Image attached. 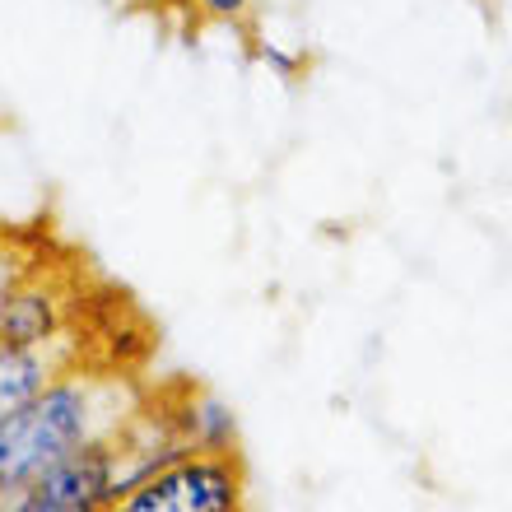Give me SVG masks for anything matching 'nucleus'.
Segmentation results:
<instances>
[{
	"label": "nucleus",
	"mask_w": 512,
	"mask_h": 512,
	"mask_svg": "<svg viewBox=\"0 0 512 512\" xmlns=\"http://www.w3.org/2000/svg\"><path fill=\"white\" fill-rule=\"evenodd\" d=\"M135 405L140 391L117 373H98L84 364L56 373L24 410L0 419V494L24 489L28 480H38L42 471L70 461L84 447L108 443Z\"/></svg>",
	"instance_id": "obj_1"
},
{
	"label": "nucleus",
	"mask_w": 512,
	"mask_h": 512,
	"mask_svg": "<svg viewBox=\"0 0 512 512\" xmlns=\"http://www.w3.org/2000/svg\"><path fill=\"white\" fill-rule=\"evenodd\" d=\"M108 512H252L247 466L238 452H187L131 485Z\"/></svg>",
	"instance_id": "obj_2"
},
{
	"label": "nucleus",
	"mask_w": 512,
	"mask_h": 512,
	"mask_svg": "<svg viewBox=\"0 0 512 512\" xmlns=\"http://www.w3.org/2000/svg\"><path fill=\"white\" fill-rule=\"evenodd\" d=\"M117 503L108 443L75 452L14 494H0V512H108Z\"/></svg>",
	"instance_id": "obj_3"
},
{
	"label": "nucleus",
	"mask_w": 512,
	"mask_h": 512,
	"mask_svg": "<svg viewBox=\"0 0 512 512\" xmlns=\"http://www.w3.org/2000/svg\"><path fill=\"white\" fill-rule=\"evenodd\" d=\"M66 336H70V294L61 289L52 270L33 266L10 294V303H5L0 340H10V345H52V340Z\"/></svg>",
	"instance_id": "obj_4"
},
{
	"label": "nucleus",
	"mask_w": 512,
	"mask_h": 512,
	"mask_svg": "<svg viewBox=\"0 0 512 512\" xmlns=\"http://www.w3.org/2000/svg\"><path fill=\"white\" fill-rule=\"evenodd\" d=\"M70 364H80L75 340H52V345H10L0 340V419H10L14 410H24L56 373H66Z\"/></svg>",
	"instance_id": "obj_5"
},
{
	"label": "nucleus",
	"mask_w": 512,
	"mask_h": 512,
	"mask_svg": "<svg viewBox=\"0 0 512 512\" xmlns=\"http://www.w3.org/2000/svg\"><path fill=\"white\" fill-rule=\"evenodd\" d=\"M177 424H182V438L191 452H238V419L210 391H182Z\"/></svg>",
	"instance_id": "obj_6"
},
{
	"label": "nucleus",
	"mask_w": 512,
	"mask_h": 512,
	"mask_svg": "<svg viewBox=\"0 0 512 512\" xmlns=\"http://www.w3.org/2000/svg\"><path fill=\"white\" fill-rule=\"evenodd\" d=\"M33 266H38V252H33L24 238H14V233L0 229V317H5V303H10V294L19 289V280H24Z\"/></svg>",
	"instance_id": "obj_7"
},
{
	"label": "nucleus",
	"mask_w": 512,
	"mask_h": 512,
	"mask_svg": "<svg viewBox=\"0 0 512 512\" xmlns=\"http://www.w3.org/2000/svg\"><path fill=\"white\" fill-rule=\"evenodd\" d=\"M191 10L201 19H215V24H243L252 14V0H191Z\"/></svg>",
	"instance_id": "obj_8"
}]
</instances>
